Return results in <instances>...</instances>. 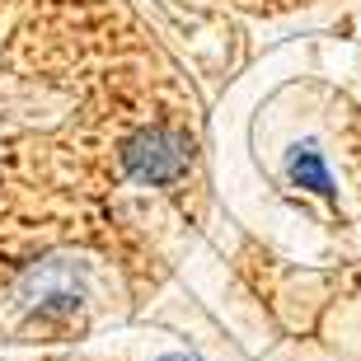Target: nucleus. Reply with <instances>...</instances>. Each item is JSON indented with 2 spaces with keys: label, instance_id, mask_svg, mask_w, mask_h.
<instances>
[{
  "label": "nucleus",
  "instance_id": "f257e3e1",
  "mask_svg": "<svg viewBox=\"0 0 361 361\" xmlns=\"http://www.w3.org/2000/svg\"><path fill=\"white\" fill-rule=\"evenodd\" d=\"M122 160H127V169L136 178H146V183H174L188 169V141L174 132H141L136 141H127Z\"/></svg>",
  "mask_w": 361,
  "mask_h": 361
},
{
  "label": "nucleus",
  "instance_id": "f03ea898",
  "mask_svg": "<svg viewBox=\"0 0 361 361\" xmlns=\"http://www.w3.org/2000/svg\"><path fill=\"white\" fill-rule=\"evenodd\" d=\"M291 178L300 188H314V192H334V178H329V169H324V160L314 155V150H295L291 155Z\"/></svg>",
  "mask_w": 361,
  "mask_h": 361
},
{
  "label": "nucleus",
  "instance_id": "7ed1b4c3",
  "mask_svg": "<svg viewBox=\"0 0 361 361\" xmlns=\"http://www.w3.org/2000/svg\"><path fill=\"white\" fill-rule=\"evenodd\" d=\"M164 361H197V357H164Z\"/></svg>",
  "mask_w": 361,
  "mask_h": 361
}]
</instances>
